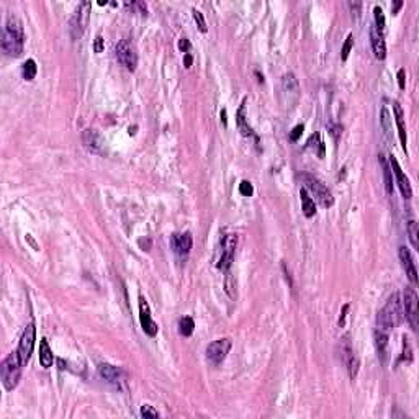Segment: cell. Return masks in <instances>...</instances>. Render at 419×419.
<instances>
[{
	"instance_id": "obj_1",
	"label": "cell",
	"mask_w": 419,
	"mask_h": 419,
	"mask_svg": "<svg viewBox=\"0 0 419 419\" xmlns=\"http://www.w3.org/2000/svg\"><path fill=\"white\" fill-rule=\"evenodd\" d=\"M25 30L18 16L8 15L5 22V27L2 31V48L8 56L18 57L23 53L25 48Z\"/></svg>"
},
{
	"instance_id": "obj_2",
	"label": "cell",
	"mask_w": 419,
	"mask_h": 419,
	"mask_svg": "<svg viewBox=\"0 0 419 419\" xmlns=\"http://www.w3.org/2000/svg\"><path fill=\"white\" fill-rule=\"evenodd\" d=\"M405 313H403V303H401L400 293H393L387 305H385L377 314V329L388 334L390 331L395 329L398 324L403 321Z\"/></svg>"
},
{
	"instance_id": "obj_3",
	"label": "cell",
	"mask_w": 419,
	"mask_h": 419,
	"mask_svg": "<svg viewBox=\"0 0 419 419\" xmlns=\"http://www.w3.org/2000/svg\"><path fill=\"white\" fill-rule=\"evenodd\" d=\"M22 369L23 365L20 362V357L16 350L4 358L2 364H0V378H2V385L5 387V390L10 391L16 388V385H18L22 377Z\"/></svg>"
},
{
	"instance_id": "obj_4",
	"label": "cell",
	"mask_w": 419,
	"mask_h": 419,
	"mask_svg": "<svg viewBox=\"0 0 419 419\" xmlns=\"http://www.w3.org/2000/svg\"><path fill=\"white\" fill-rule=\"evenodd\" d=\"M302 181L305 184L306 192L314 196L313 200H316L324 208L332 207V203H334V196H332L331 190L321 181H318L316 177L308 175V174H302Z\"/></svg>"
},
{
	"instance_id": "obj_5",
	"label": "cell",
	"mask_w": 419,
	"mask_h": 419,
	"mask_svg": "<svg viewBox=\"0 0 419 419\" xmlns=\"http://www.w3.org/2000/svg\"><path fill=\"white\" fill-rule=\"evenodd\" d=\"M115 56L125 69H128L130 72L136 71V67H138V51H136L134 45L130 39L125 38L118 41V45L115 46Z\"/></svg>"
},
{
	"instance_id": "obj_6",
	"label": "cell",
	"mask_w": 419,
	"mask_h": 419,
	"mask_svg": "<svg viewBox=\"0 0 419 419\" xmlns=\"http://www.w3.org/2000/svg\"><path fill=\"white\" fill-rule=\"evenodd\" d=\"M401 303H403V313L406 316L409 326H411L413 331H416L417 326H419V298H417V293L409 287L405 288L403 300H401Z\"/></svg>"
},
{
	"instance_id": "obj_7",
	"label": "cell",
	"mask_w": 419,
	"mask_h": 419,
	"mask_svg": "<svg viewBox=\"0 0 419 419\" xmlns=\"http://www.w3.org/2000/svg\"><path fill=\"white\" fill-rule=\"evenodd\" d=\"M280 97H282V102H284L285 107H293L296 104L298 97H300V85H298L295 74L288 72L282 77Z\"/></svg>"
},
{
	"instance_id": "obj_8",
	"label": "cell",
	"mask_w": 419,
	"mask_h": 419,
	"mask_svg": "<svg viewBox=\"0 0 419 419\" xmlns=\"http://www.w3.org/2000/svg\"><path fill=\"white\" fill-rule=\"evenodd\" d=\"M35 339H36V328H35V323H30L27 328H25L23 334L20 337V344H18V349H16V352H18V357H20V362L22 365L25 367L31 358V354H33V347H35Z\"/></svg>"
},
{
	"instance_id": "obj_9",
	"label": "cell",
	"mask_w": 419,
	"mask_h": 419,
	"mask_svg": "<svg viewBox=\"0 0 419 419\" xmlns=\"http://www.w3.org/2000/svg\"><path fill=\"white\" fill-rule=\"evenodd\" d=\"M229 350H231V341L228 337L216 339L207 346V358L213 365H220L229 354Z\"/></svg>"
},
{
	"instance_id": "obj_10",
	"label": "cell",
	"mask_w": 419,
	"mask_h": 419,
	"mask_svg": "<svg viewBox=\"0 0 419 419\" xmlns=\"http://www.w3.org/2000/svg\"><path fill=\"white\" fill-rule=\"evenodd\" d=\"M341 355H343V361L347 367L350 380H354L357 377V372H358V358L354 354L352 346H350L349 336H344L343 341H341Z\"/></svg>"
},
{
	"instance_id": "obj_11",
	"label": "cell",
	"mask_w": 419,
	"mask_h": 419,
	"mask_svg": "<svg viewBox=\"0 0 419 419\" xmlns=\"http://www.w3.org/2000/svg\"><path fill=\"white\" fill-rule=\"evenodd\" d=\"M139 321H141V328L143 331L146 332L148 336L154 337L157 334V323L152 320V316H151V310H149V305L148 302L144 300V298L141 296L139 298Z\"/></svg>"
},
{
	"instance_id": "obj_12",
	"label": "cell",
	"mask_w": 419,
	"mask_h": 419,
	"mask_svg": "<svg viewBox=\"0 0 419 419\" xmlns=\"http://www.w3.org/2000/svg\"><path fill=\"white\" fill-rule=\"evenodd\" d=\"M236 244H237V236L236 234H228L225 237V243H223V254H221V259H220V264L218 267L221 270H229L231 264L234 261V252H236Z\"/></svg>"
},
{
	"instance_id": "obj_13",
	"label": "cell",
	"mask_w": 419,
	"mask_h": 419,
	"mask_svg": "<svg viewBox=\"0 0 419 419\" xmlns=\"http://www.w3.org/2000/svg\"><path fill=\"white\" fill-rule=\"evenodd\" d=\"M90 7L92 4L90 2H82L79 7H77V10L74 13V18H72V31H74V38L81 36L85 27H87V22H89V12H90Z\"/></svg>"
},
{
	"instance_id": "obj_14",
	"label": "cell",
	"mask_w": 419,
	"mask_h": 419,
	"mask_svg": "<svg viewBox=\"0 0 419 419\" xmlns=\"http://www.w3.org/2000/svg\"><path fill=\"white\" fill-rule=\"evenodd\" d=\"M170 246H172L174 252L181 259H185L190 254L192 249V234L190 233H175L170 237Z\"/></svg>"
},
{
	"instance_id": "obj_15",
	"label": "cell",
	"mask_w": 419,
	"mask_h": 419,
	"mask_svg": "<svg viewBox=\"0 0 419 419\" xmlns=\"http://www.w3.org/2000/svg\"><path fill=\"white\" fill-rule=\"evenodd\" d=\"M390 167H391L393 172H395V175H396V184L400 187L401 195H403L405 198H411V196H413V189H411V184H409V178L405 175L403 170H401L398 161H396L395 156H393V154L390 156Z\"/></svg>"
},
{
	"instance_id": "obj_16",
	"label": "cell",
	"mask_w": 419,
	"mask_h": 419,
	"mask_svg": "<svg viewBox=\"0 0 419 419\" xmlns=\"http://www.w3.org/2000/svg\"><path fill=\"white\" fill-rule=\"evenodd\" d=\"M84 146L87 148L93 154H104L105 151V141L102 138V134L97 130H85L82 134Z\"/></svg>"
},
{
	"instance_id": "obj_17",
	"label": "cell",
	"mask_w": 419,
	"mask_h": 419,
	"mask_svg": "<svg viewBox=\"0 0 419 419\" xmlns=\"http://www.w3.org/2000/svg\"><path fill=\"white\" fill-rule=\"evenodd\" d=\"M398 255H400V261L403 264V269L406 270V275L408 278L413 282V284H417V270H416V266H414V261H413V255L409 252L405 246H401L398 249Z\"/></svg>"
},
{
	"instance_id": "obj_18",
	"label": "cell",
	"mask_w": 419,
	"mask_h": 419,
	"mask_svg": "<svg viewBox=\"0 0 419 419\" xmlns=\"http://www.w3.org/2000/svg\"><path fill=\"white\" fill-rule=\"evenodd\" d=\"M370 41H372V49L373 54L378 61H383L387 57V43H385L383 33H380L375 27L370 28Z\"/></svg>"
},
{
	"instance_id": "obj_19",
	"label": "cell",
	"mask_w": 419,
	"mask_h": 419,
	"mask_svg": "<svg viewBox=\"0 0 419 419\" xmlns=\"http://www.w3.org/2000/svg\"><path fill=\"white\" fill-rule=\"evenodd\" d=\"M393 108H395V116H396V125H398V134H400V141L403 144V151L408 154V134H406V128H405V122H403V108L395 102L393 104Z\"/></svg>"
},
{
	"instance_id": "obj_20",
	"label": "cell",
	"mask_w": 419,
	"mask_h": 419,
	"mask_svg": "<svg viewBox=\"0 0 419 419\" xmlns=\"http://www.w3.org/2000/svg\"><path fill=\"white\" fill-rule=\"evenodd\" d=\"M236 125L239 128V131H241V134L246 136V138L255 136L252 128L249 126V123H247V119H246V102H243L241 107H239V110H237V113H236ZM255 138H257V136H255Z\"/></svg>"
},
{
	"instance_id": "obj_21",
	"label": "cell",
	"mask_w": 419,
	"mask_h": 419,
	"mask_svg": "<svg viewBox=\"0 0 419 419\" xmlns=\"http://www.w3.org/2000/svg\"><path fill=\"white\" fill-rule=\"evenodd\" d=\"M375 347H377V352L380 361L385 362L388 357V334H385L382 331H375Z\"/></svg>"
},
{
	"instance_id": "obj_22",
	"label": "cell",
	"mask_w": 419,
	"mask_h": 419,
	"mask_svg": "<svg viewBox=\"0 0 419 419\" xmlns=\"http://www.w3.org/2000/svg\"><path fill=\"white\" fill-rule=\"evenodd\" d=\"M98 372L107 382H112V383L119 382V378H122V370H119L118 367L112 365V364H100L98 365Z\"/></svg>"
},
{
	"instance_id": "obj_23",
	"label": "cell",
	"mask_w": 419,
	"mask_h": 419,
	"mask_svg": "<svg viewBox=\"0 0 419 419\" xmlns=\"http://www.w3.org/2000/svg\"><path fill=\"white\" fill-rule=\"evenodd\" d=\"M53 361H54V355H53V350H51L49 344L46 339H41L39 343V362L41 365L45 367V369H49L51 365H53Z\"/></svg>"
},
{
	"instance_id": "obj_24",
	"label": "cell",
	"mask_w": 419,
	"mask_h": 419,
	"mask_svg": "<svg viewBox=\"0 0 419 419\" xmlns=\"http://www.w3.org/2000/svg\"><path fill=\"white\" fill-rule=\"evenodd\" d=\"M300 198H302V210L305 213V216L313 218L316 215V205H314V200L311 198V195L306 192V189L300 190Z\"/></svg>"
},
{
	"instance_id": "obj_25",
	"label": "cell",
	"mask_w": 419,
	"mask_h": 419,
	"mask_svg": "<svg viewBox=\"0 0 419 419\" xmlns=\"http://www.w3.org/2000/svg\"><path fill=\"white\" fill-rule=\"evenodd\" d=\"M380 123H382V128H383V131H385V136H387V139L391 143L393 141V128H391V116H390V112H388L387 107L382 108Z\"/></svg>"
},
{
	"instance_id": "obj_26",
	"label": "cell",
	"mask_w": 419,
	"mask_h": 419,
	"mask_svg": "<svg viewBox=\"0 0 419 419\" xmlns=\"http://www.w3.org/2000/svg\"><path fill=\"white\" fill-rule=\"evenodd\" d=\"M380 162H382V169H383V181H385V190H387L388 195L393 193V175H391V167L387 161H385L383 156H380Z\"/></svg>"
},
{
	"instance_id": "obj_27",
	"label": "cell",
	"mask_w": 419,
	"mask_h": 419,
	"mask_svg": "<svg viewBox=\"0 0 419 419\" xmlns=\"http://www.w3.org/2000/svg\"><path fill=\"white\" fill-rule=\"evenodd\" d=\"M36 72H38V66L35 63V59H27V61L23 63L22 66V75L25 81L31 82L33 79L36 77Z\"/></svg>"
},
{
	"instance_id": "obj_28",
	"label": "cell",
	"mask_w": 419,
	"mask_h": 419,
	"mask_svg": "<svg viewBox=\"0 0 419 419\" xmlns=\"http://www.w3.org/2000/svg\"><path fill=\"white\" fill-rule=\"evenodd\" d=\"M193 329H195V321L190 318V316H184L178 321V332H181V336H185L189 337L193 334Z\"/></svg>"
},
{
	"instance_id": "obj_29",
	"label": "cell",
	"mask_w": 419,
	"mask_h": 419,
	"mask_svg": "<svg viewBox=\"0 0 419 419\" xmlns=\"http://www.w3.org/2000/svg\"><path fill=\"white\" fill-rule=\"evenodd\" d=\"M408 234H409V241H411L414 249H419V239H417V223L414 220L408 221Z\"/></svg>"
},
{
	"instance_id": "obj_30",
	"label": "cell",
	"mask_w": 419,
	"mask_h": 419,
	"mask_svg": "<svg viewBox=\"0 0 419 419\" xmlns=\"http://www.w3.org/2000/svg\"><path fill=\"white\" fill-rule=\"evenodd\" d=\"M373 16H375V25H373V27L377 28L380 33H385V15H383L382 7L375 5V8H373Z\"/></svg>"
},
{
	"instance_id": "obj_31",
	"label": "cell",
	"mask_w": 419,
	"mask_h": 419,
	"mask_svg": "<svg viewBox=\"0 0 419 419\" xmlns=\"http://www.w3.org/2000/svg\"><path fill=\"white\" fill-rule=\"evenodd\" d=\"M192 13H193V20L196 22V27H198V30H200L202 33H207L208 28H207V22H205L203 13H202L200 10H196V8H193Z\"/></svg>"
},
{
	"instance_id": "obj_32",
	"label": "cell",
	"mask_w": 419,
	"mask_h": 419,
	"mask_svg": "<svg viewBox=\"0 0 419 419\" xmlns=\"http://www.w3.org/2000/svg\"><path fill=\"white\" fill-rule=\"evenodd\" d=\"M352 46H354V36L352 35H347L346 43H344V46H343V56H341V57H343V61H346V59L349 57Z\"/></svg>"
},
{
	"instance_id": "obj_33",
	"label": "cell",
	"mask_w": 419,
	"mask_h": 419,
	"mask_svg": "<svg viewBox=\"0 0 419 419\" xmlns=\"http://www.w3.org/2000/svg\"><path fill=\"white\" fill-rule=\"evenodd\" d=\"M239 193L244 195V196H251L254 193V187L251 182H247V181H243L241 184H239Z\"/></svg>"
},
{
	"instance_id": "obj_34",
	"label": "cell",
	"mask_w": 419,
	"mask_h": 419,
	"mask_svg": "<svg viewBox=\"0 0 419 419\" xmlns=\"http://www.w3.org/2000/svg\"><path fill=\"white\" fill-rule=\"evenodd\" d=\"M411 358H413V354H411V346H409L408 339H406V336H405V337H403V357H401V361H408V362H411Z\"/></svg>"
},
{
	"instance_id": "obj_35",
	"label": "cell",
	"mask_w": 419,
	"mask_h": 419,
	"mask_svg": "<svg viewBox=\"0 0 419 419\" xmlns=\"http://www.w3.org/2000/svg\"><path fill=\"white\" fill-rule=\"evenodd\" d=\"M104 49H105V39L100 35H97L95 39H93V51H95L97 54H100V53H104Z\"/></svg>"
},
{
	"instance_id": "obj_36",
	"label": "cell",
	"mask_w": 419,
	"mask_h": 419,
	"mask_svg": "<svg viewBox=\"0 0 419 419\" xmlns=\"http://www.w3.org/2000/svg\"><path fill=\"white\" fill-rule=\"evenodd\" d=\"M141 416H143V417H159V413H157L152 406L144 405V406L141 408Z\"/></svg>"
},
{
	"instance_id": "obj_37",
	"label": "cell",
	"mask_w": 419,
	"mask_h": 419,
	"mask_svg": "<svg viewBox=\"0 0 419 419\" xmlns=\"http://www.w3.org/2000/svg\"><path fill=\"white\" fill-rule=\"evenodd\" d=\"M302 133H303V125H296L293 130H292V133H290V139H292V141H298V139H300Z\"/></svg>"
},
{
	"instance_id": "obj_38",
	"label": "cell",
	"mask_w": 419,
	"mask_h": 419,
	"mask_svg": "<svg viewBox=\"0 0 419 419\" xmlns=\"http://www.w3.org/2000/svg\"><path fill=\"white\" fill-rule=\"evenodd\" d=\"M329 130H331L332 138H334L336 141L339 139V136L343 134V126H341V125H331V126H329Z\"/></svg>"
},
{
	"instance_id": "obj_39",
	"label": "cell",
	"mask_w": 419,
	"mask_h": 419,
	"mask_svg": "<svg viewBox=\"0 0 419 419\" xmlns=\"http://www.w3.org/2000/svg\"><path fill=\"white\" fill-rule=\"evenodd\" d=\"M178 49H181L182 53H189V49H190V41L187 39L185 36L181 38V41H178Z\"/></svg>"
},
{
	"instance_id": "obj_40",
	"label": "cell",
	"mask_w": 419,
	"mask_h": 419,
	"mask_svg": "<svg viewBox=\"0 0 419 419\" xmlns=\"http://www.w3.org/2000/svg\"><path fill=\"white\" fill-rule=\"evenodd\" d=\"M398 85H400V89H405V87H406V82H405V69H400V71H398Z\"/></svg>"
},
{
	"instance_id": "obj_41",
	"label": "cell",
	"mask_w": 419,
	"mask_h": 419,
	"mask_svg": "<svg viewBox=\"0 0 419 419\" xmlns=\"http://www.w3.org/2000/svg\"><path fill=\"white\" fill-rule=\"evenodd\" d=\"M401 7H403V2H401V0H396V2L391 5V12H393V15H396Z\"/></svg>"
},
{
	"instance_id": "obj_42",
	"label": "cell",
	"mask_w": 419,
	"mask_h": 419,
	"mask_svg": "<svg viewBox=\"0 0 419 419\" xmlns=\"http://www.w3.org/2000/svg\"><path fill=\"white\" fill-rule=\"evenodd\" d=\"M184 64H185L187 69H189V67L192 66V56H190V54H185V57H184Z\"/></svg>"
},
{
	"instance_id": "obj_43",
	"label": "cell",
	"mask_w": 419,
	"mask_h": 419,
	"mask_svg": "<svg viewBox=\"0 0 419 419\" xmlns=\"http://www.w3.org/2000/svg\"><path fill=\"white\" fill-rule=\"evenodd\" d=\"M349 310V305H344V310H343V314H341V320H339V324L343 326L344 324V318H346V311Z\"/></svg>"
},
{
	"instance_id": "obj_44",
	"label": "cell",
	"mask_w": 419,
	"mask_h": 419,
	"mask_svg": "<svg viewBox=\"0 0 419 419\" xmlns=\"http://www.w3.org/2000/svg\"><path fill=\"white\" fill-rule=\"evenodd\" d=\"M221 122L226 126L228 125V119H226V110H221Z\"/></svg>"
}]
</instances>
